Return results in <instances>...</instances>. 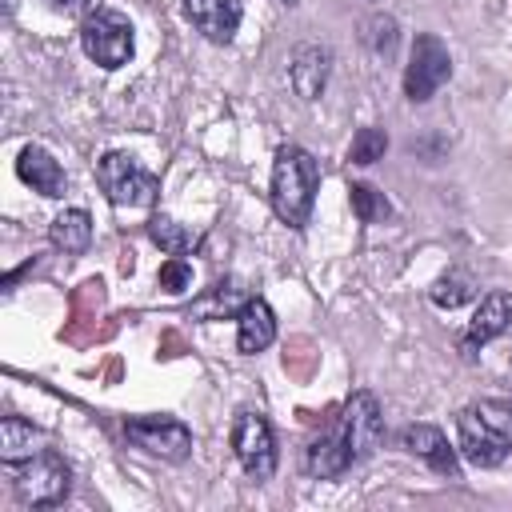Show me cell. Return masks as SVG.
I'll return each instance as SVG.
<instances>
[{
	"mask_svg": "<svg viewBox=\"0 0 512 512\" xmlns=\"http://www.w3.org/2000/svg\"><path fill=\"white\" fill-rule=\"evenodd\" d=\"M460 456L476 468H496L512 452V404L508 400H476L456 416Z\"/></svg>",
	"mask_w": 512,
	"mask_h": 512,
	"instance_id": "6da1fadb",
	"label": "cell"
},
{
	"mask_svg": "<svg viewBox=\"0 0 512 512\" xmlns=\"http://www.w3.org/2000/svg\"><path fill=\"white\" fill-rule=\"evenodd\" d=\"M316 188H320V168H316V160H312L304 148L284 144V148L276 152V164H272V208H276V216H280L288 228H304V224H308Z\"/></svg>",
	"mask_w": 512,
	"mask_h": 512,
	"instance_id": "7a4b0ae2",
	"label": "cell"
},
{
	"mask_svg": "<svg viewBox=\"0 0 512 512\" xmlns=\"http://www.w3.org/2000/svg\"><path fill=\"white\" fill-rule=\"evenodd\" d=\"M4 476L12 480L16 500L28 504V508H52L72 488L68 464L48 448H40V452H32L24 460H4Z\"/></svg>",
	"mask_w": 512,
	"mask_h": 512,
	"instance_id": "3957f363",
	"label": "cell"
},
{
	"mask_svg": "<svg viewBox=\"0 0 512 512\" xmlns=\"http://www.w3.org/2000/svg\"><path fill=\"white\" fill-rule=\"evenodd\" d=\"M96 180H100L104 196H108L116 208H152L156 196H160V180H156L148 168H140V160L128 156V152H108V156H100Z\"/></svg>",
	"mask_w": 512,
	"mask_h": 512,
	"instance_id": "277c9868",
	"label": "cell"
},
{
	"mask_svg": "<svg viewBox=\"0 0 512 512\" xmlns=\"http://www.w3.org/2000/svg\"><path fill=\"white\" fill-rule=\"evenodd\" d=\"M80 48L100 68H120L132 60V24L116 8H92L80 20Z\"/></svg>",
	"mask_w": 512,
	"mask_h": 512,
	"instance_id": "5b68a950",
	"label": "cell"
},
{
	"mask_svg": "<svg viewBox=\"0 0 512 512\" xmlns=\"http://www.w3.org/2000/svg\"><path fill=\"white\" fill-rule=\"evenodd\" d=\"M448 76H452V56H448L444 40L432 36V32H420L412 40V56H408V68H404V96L412 104H424L444 88Z\"/></svg>",
	"mask_w": 512,
	"mask_h": 512,
	"instance_id": "8992f818",
	"label": "cell"
},
{
	"mask_svg": "<svg viewBox=\"0 0 512 512\" xmlns=\"http://www.w3.org/2000/svg\"><path fill=\"white\" fill-rule=\"evenodd\" d=\"M336 432H340L344 448L352 452V460H368L384 444V416H380V404H376V396L368 388L348 396Z\"/></svg>",
	"mask_w": 512,
	"mask_h": 512,
	"instance_id": "52a82bcc",
	"label": "cell"
},
{
	"mask_svg": "<svg viewBox=\"0 0 512 512\" xmlns=\"http://www.w3.org/2000/svg\"><path fill=\"white\" fill-rule=\"evenodd\" d=\"M124 436L140 452L172 460V464L192 452V428L176 416H132V420H124Z\"/></svg>",
	"mask_w": 512,
	"mask_h": 512,
	"instance_id": "ba28073f",
	"label": "cell"
},
{
	"mask_svg": "<svg viewBox=\"0 0 512 512\" xmlns=\"http://www.w3.org/2000/svg\"><path fill=\"white\" fill-rule=\"evenodd\" d=\"M232 452L244 464V472L260 484L272 480L276 472V440H272V424L260 412H236L232 420Z\"/></svg>",
	"mask_w": 512,
	"mask_h": 512,
	"instance_id": "9c48e42d",
	"label": "cell"
},
{
	"mask_svg": "<svg viewBox=\"0 0 512 512\" xmlns=\"http://www.w3.org/2000/svg\"><path fill=\"white\" fill-rule=\"evenodd\" d=\"M400 444H404L412 456H420L428 468H436L440 476L460 480V460H456V452H452V444L444 440L440 428H432V424H408V428L400 432Z\"/></svg>",
	"mask_w": 512,
	"mask_h": 512,
	"instance_id": "30bf717a",
	"label": "cell"
},
{
	"mask_svg": "<svg viewBox=\"0 0 512 512\" xmlns=\"http://www.w3.org/2000/svg\"><path fill=\"white\" fill-rule=\"evenodd\" d=\"M184 12L212 44H228L244 16L240 0H184Z\"/></svg>",
	"mask_w": 512,
	"mask_h": 512,
	"instance_id": "8fae6325",
	"label": "cell"
},
{
	"mask_svg": "<svg viewBox=\"0 0 512 512\" xmlns=\"http://www.w3.org/2000/svg\"><path fill=\"white\" fill-rule=\"evenodd\" d=\"M272 340H276V312L268 308V300L252 296V300L240 308V316H236V348H240L244 356H256V352H264Z\"/></svg>",
	"mask_w": 512,
	"mask_h": 512,
	"instance_id": "7c38bea8",
	"label": "cell"
},
{
	"mask_svg": "<svg viewBox=\"0 0 512 512\" xmlns=\"http://www.w3.org/2000/svg\"><path fill=\"white\" fill-rule=\"evenodd\" d=\"M16 176H20L32 192H40V196H64V188H68L64 168H60L40 144H28V148L20 152V160H16Z\"/></svg>",
	"mask_w": 512,
	"mask_h": 512,
	"instance_id": "4fadbf2b",
	"label": "cell"
},
{
	"mask_svg": "<svg viewBox=\"0 0 512 512\" xmlns=\"http://www.w3.org/2000/svg\"><path fill=\"white\" fill-rule=\"evenodd\" d=\"M288 80L296 88V96L304 100H316L324 92V80H328V48L320 44H300L288 60Z\"/></svg>",
	"mask_w": 512,
	"mask_h": 512,
	"instance_id": "5bb4252c",
	"label": "cell"
},
{
	"mask_svg": "<svg viewBox=\"0 0 512 512\" xmlns=\"http://www.w3.org/2000/svg\"><path fill=\"white\" fill-rule=\"evenodd\" d=\"M512 328V296L508 292H488L468 324V336H464V348H476V344H488L496 336H504Z\"/></svg>",
	"mask_w": 512,
	"mask_h": 512,
	"instance_id": "9a60e30c",
	"label": "cell"
},
{
	"mask_svg": "<svg viewBox=\"0 0 512 512\" xmlns=\"http://www.w3.org/2000/svg\"><path fill=\"white\" fill-rule=\"evenodd\" d=\"M304 464H308V472H312L316 480H336V476H344L356 460H352V452L344 448L340 432H328V436H320V440L308 444Z\"/></svg>",
	"mask_w": 512,
	"mask_h": 512,
	"instance_id": "2e32d148",
	"label": "cell"
},
{
	"mask_svg": "<svg viewBox=\"0 0 512 512\" xmlns=\"http://www.w3.org/2000/svg\"><path fill=\"white\" fill-rule=\"evenodd\" d=\"M48 240H52L60 252H68V256H80V252L88 248V240H92V216H88L84 208H64V212L52 220Z\"/></svg>",
	"mask_w": 512,
	"mask_h": 512,
	"instance_id": "e0dca14e",
	"label": "cell"
},
{
	"mask_svg": "<svg viewBox=\"0 0 512 512\" xmlns=\"http://www.w3.org/2000/svg\"><path fill=\"white\" fill-rule=\"evenodd\" d=\"M248 300H252V296H248V288H244L240 280H224V284H216L208 296H200V300L192 304V316H200V320L240 316V308H244Z\"/></svg>",
	"mask_w": 512,
	"mask_h": 512,
	"instance_id": "ac0fdd59",
	"label": "cell"
},
{
	"mask_svg": "<svg viewBox=\"0 0 512 512\" xmlns=\"http://www.w3.org/2000/svg\"><path fill=\"white\" fill-rule=\"evenodd\" d=\"M148 236H152V244H160L168 256H188V252L200 248V232H196L192 224L172 220V216H152V220H148Z\"/></svg>",
	"mask_w": 512,
	"mask_h": 512,
	"instance_id": "d6986e66",
	"label": "cell"
},
{
	"mask_svg": "<svg viewBox=\"0 0 512 512\" xmlns=\"http://www.w3.org/2000/svg\"><path fill=\"white\" fill-rule=\"evenodd\" d=\"M40 440H44V436H40L32 424H24L20 416H4V420H0V448H4V460H24V456L40 452V448H36Z\"/></svg>",
	"mask_w": 512,
	"mask_h": 512,
	"instance_id": "ffe728a7",
	"label": "cell"
},
{
	"mask_svg": "<svg viewBox=\"0 0 512 512\" xmlns=\"http://www.w3.org/2000/svg\"><path fill=\"white\" fill-rule=\"evenodd\" d=\"M348 196H352V212L360 216V224H380V220L392 216V204H388L384 192H376L372 184H352Z\"/></svg>",
	"mask_w": 512,
	"mask_h": 512,
	"instance_id": "44dd1931",
	"label": "cell"
},
{
	"mask_svg": "<svg viewBox=\"0 0 512 512\" xmlns=\"http://www.w3.org/2000/svg\"><path fill=\"white\" fill-rule=\"evenodd\" d=\"M428 296H432L436 308H460V304H468V300L476 296V288H472L468 276L452 272V276H440V280L428 288Z\"/></svg>",
	"mask_w": 512,
	"mask_h": 512,
	"instance_id": "7402d4cb",
	"label": "cell"
},
{
	"mask_svg": "<svg viewBox=\"0 0 512 512\" xmlns=\"http://www.w3.org/2000/svg\"><path fill=\"white\" fill-rule=\"evenodd\" d=\"M384 152H388L384 128H360L352 136V144H348V160L352 164H376V160H384Z\"/></svg>",
	"mask_w": 512,
	"mask_h": 512,
	"instance_id": "603a6c76",
	"label": "cell"
},
{
	"mask_svg": "<svg viewBox=\"0 0 512 512\" xmlns=\"http://www.w3.org/2000/svg\"><path fill=\"white\" fill-rule=\"evenodd\" d=\"M364 28H368V32H364L368 48H372L376 56H392V48H396V20H392V16H372Z\"/></svg>",
	"mask_w": 512,
	"mask_h": 512,
	"instance_id": "cb8c5ba5",
	"label": "cell"
},
{
	"mask_svg": "<svg viewBox=\"0 0 512 512\" xmlns=\"http://www.w3.org/2000/svg\"><path fill=\"white\" fill-rule=\"evenodd\" d=\"M156 280H160L164 292H184V288L192 284V264H188L184 256H172V260L160 264V276H156Z\"/></svg>",
	"mask_w": 512,
	"mask_h": 512,
	"instance_id": "d4e9b609",
	"label": "cell"
},
{
	"mask_svg": "<svg viewBox=\"0 0 512 512\" xmlns=\"http://www.w3.org/2000/svg\"><path fill=\"white\" fill-rule=\"evenodd\" d=\"M52 12H64V16H80V12H92L88 0H44Z\"/></svg>",
	"mask_w": 512,
	"mask_h": 512,
	"instance_id": "484cf974",
	"label": "cell"
}]
</instances>
